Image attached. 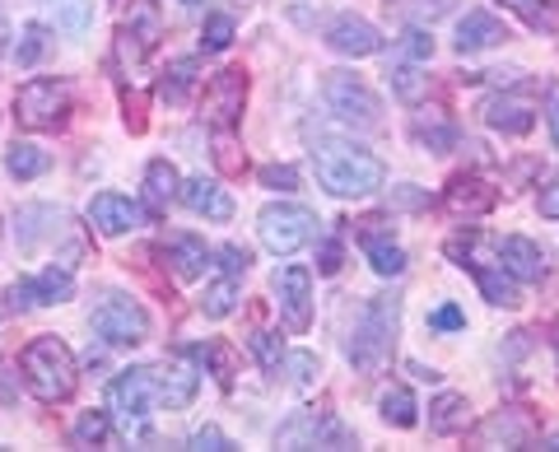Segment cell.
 <instances>
[{"label":"cell","mask_w":559,"mask_h":452,"mask_svg":"<svg viewBox=\"0 0 559 452\" xmlns=\"http://www.w3.org/2000/svg\"><path fill=\"white\" fill-rule=\"evenodd\" d=\"M312 168H318V182L331 191V197H369V191L382 187V159L369 154L355 141H341V135H318L312 141Z\"/></svg>","instance_id":"1"},{"label":"cell","mask_w":559,"mask_h":452,"mask_svg":"<svg viewBox=\"0 0 559 452\" xmlns=\"http://www.w3.org/2000/svg\"><path fill=\"white\" fill-rule=\"evenodd\" d=\"M20 369H24V382L28 392L38 396L43 406H61L75 396L80 388V369H75V355H70V345L61 336H38L24 345L20 355Z\"/></svg>","instance_id":"2"},{"label":"cell","mask_w":559,"mask_h":452,"mask_svg":"<svg viewBox=\"0 0 559 452\" xmlns=\"http://www.w3.org/2000/svg\"><path fill=\"white\" fill-rule=\"evenodd\" d=\"M396 326H401V299L396 294H373L364 304L355 332L345 341V355L359 373H382L392 359V345H396Z\"/></svg>","instance_id":"3"},{"label":"cell","mask_w":559,"mask_h":452,"mask_svg":"<svg viewBox=\"0 0 559 452\" xmlns=\"http://www.w3.org/2000/svg\"><path fill=\"white\" fill-rule=\"evenodd\" d=\"M322 98H326V108L345 121V127H355V131H378L382 127V98L359 75L331 71L322 80Z\"/></svg>","instance_id":"4"},{"label":"cell","mask_w":559,"mask_h":452,"mask_svg":"<svg viewBox=\"0 0 559 452\" xmlns=\"http://www.w3.org/2000/svg\"><path fill=\"white\" fill-rule=\"evenodd\" d=\"M14 117L24 131H61L70 117V90L61 80H28L14 94Z\"/></svg>","instance_id":"5"},{"label":"cell","mask_w":559,"mask_h":452,"mask_svg":"<svg viewBox=\"0 0 559 452\" xmlns=\"http://www.w3.org/2000/svg\"><path fill=\"white\" fill-rule=\"evenodd\" d=\"M257 234L261 242H266V252L275 257H294L299 248H308L312 234H318V219H312V211H304V205H266V211L257 215Z\"/></svg>","instance_id":"6"},{"label":"cell","mask_w":559,"mask_h":452,"mask_svg":"<svg viewBox=\"0 0 559 452\" xmlns=\"http://www.w3.org/2000/svg\"><path fill=\"white\" fill-rule=\"evenodd\" d=\"M94 332L108 345H140L150 341V312L127 294H103V304L94 308Z\"/></svg>","instance_id":"7"},{"label":"cell","mask_w":559,"mask_h":452,"mask_svg":"<svg viewBox=\"0 0 559 452\" xmlns=\"http://www.w3.org/2000/svg\"><path fill=\"white\" fill-rule=\"evenodd\" d=\"M275 439L280 448H355V433L326 411H299L289 425H280Z\"/></svg>","instance_id":"8"},{"label":"cell","mask_w":559,"mask_h":452,"mask_svg":"<svg viewBox=\"0 0 559 452\" xmlns=\"http://www.w3.org/2000/svg\"><path fill=\"white\" fill-rule=\"evenodd\" d=\"M532 439H536V415L522 406H503L471 429V443L476 448H527Z\"/></svg>","instance_id":"9"},{"label":"cell","mask_w":559,"mask_h":452,"mask_svg":"<svg viewBox=\"0 0 559 452\" xmlns=\"http://www.w3.org/2000/svg\"><path fill=\"white\" fill-rule=\"evenodd\" d=\"M242 103H248V75L238 71V66H229V71H219V75H210L205 84V117L215 121L219 131H234L238 121H242Z\"/></svg>","instance_id":"10"},{"label":"cell","mask_w":559,"mask_h":452,"mask_svg":"<svg viewBox=\"0 0 559 452\" xmlns=\"http://www.w3.org/2000/svg\"><path fill=\"white\" fill-rule=\"evenodd\" d=\"M108 406L117 420L140 425L154 406V369H121L108 388Z\"/></svg>","instance_id":"11"},{"label":"cell","mask_w":559,"mask_h":452,"mask_svg":"<svg viewBox=\"0 0 559 452\" xmlns=\"http://www.w3.org/2000/svg\"><path fill=\"white\" fill-rule=\"evenodd\" d=\"M275 304L285 312L289 332H308L312 326V271L308 266L275 271Z\"/></svg>","instance_id":"12"},{"label":"cell","mask_w":559,"mask_h":452,"mask_svg":"<svg viewBox=\"0 0 559 452\" xmlns=\"http://www.w3.org/2000/svg\"><path fill=\"white\" fill-rule=\"evenodd\" d=\"M90 224L98 234L121 238V234H131V229L145 224V205L131 201V197H117V191H98V197L90 201Z\"/></svg>","instance_id":"13"},{"label":"cell","mask_w":559,"mask_h":452,"mask_svg":"<svg viewBox=\"0 0 559 452\" xmlns=\"http://www.w3.org/2000/svg\"><path fill=\"white\" fill-rule=\"evenodd\" d=\"M443 205L452 215H466V219H480L499 205V187H489L485 178H476V173H457V178L448 182L443 191Z\"/></svg>","instance_id":"14"},{"label":"cell","mask_w":559,"mask_h":452,"mask_svg":"<svg viewBox=\"0 0 559 452\" xmlns=\"http://www.w3.org/2000/svg\"><path fill=\"white\" fill-rule=\"evenodd\" d=\"M382 33L369 24V20H355V14H341V20H331V28H326V47L331 51H341V57H378L382 51Z\"/></svg>","instance_id":"15"},{"label":"cell","mask_w":559,"mask_h":452,"mask_svg":"<svg viewBox=\"0 0 559 452\" xmlns=\"http://www.w3.org/2000/svg\"><path fill=\"white\" fill-rule=\"evenodd\" d=\"M197 388H201L197 369H187L178 359H164L159 369H154V402L168 406V411H187L197 402Z\"/></svg>","instance_id":"16"},{"label":"cell","mask_w":559,"mask_h":452,"mask_svg":"<svg viewBox=\"0 0 559 452\" xmlns=\"http://www.w3.org/2000/svg\"><path fill=\"white\" fill-rule=\"evenodd\" d=\"M178 201L187 205L191 215H205V219H215V224L234 219V197H229V191H224L215 178H187V182L178 187Z\"/></svg>","instance_id":"17"},{"label":"cell","mask_w":559,"mask_h":452,"mask_svg":"<svg viewBox=\"0 0 559 452\" xmlns=\"http://www.w3.org/2000/svg\"><path fill=\"white\" fill-rule=\"evenodd\" d=\"M495 257H499L503 271H509L518 285H536L540 275H546V252H540L532 238H522V234H509V238H503Z\"/></svg>","instance_id":"18"},{"label":"cell","mask_w":559,"mask_h":452,"mask_svg":"<svg viewBox=\"0 0 559 452\" xmlns=\"http://www.w3.org/2000/svg\"><path fill=\"white\" fill-rule=\"evenodd\" d=\"M66 224H70V215L57 211V205H24V211H20V234H14V238H20L24 252H33L43 238H57Z\"/></svg>","instance_id":"19"},{"label":"cell","mask_w":559,"mask_h":452,"mask_svg":"<svg viewBox=\"0 0 559 452\" xmlns=\"http://www.w3.org/2000/svg\"><path fill=\"white\" fill-rule=\"evenodd\" d=\"M164 257H168V266L178 281H197V275H205V266H210V248L197 234H173L164 242Z\"/></svg>","instance_id":"20"},{"label":"cell","mask_w":559,"mask_h":452,"mask_svg":"<svg viewBox=\"0 0 559 452\" xmlns=\"http://www.w3.org/2000/svg\"><path fill=\"white\" fill-rule=\"evenodd\" d=\"M503 38H509V28H503L495 14H485V10H466V20L457 24V51H462V57L499 47Z\"/></svg>","instance_id":"21"},{"label":"cell","mask_w":559,"mask_h":452,"mask_svg":"<svg viewBox=\"0 0 559 452\" xmlns=\"http://www.w3.org/2000/svg\"><path fill=\"white\" fill-rule=\"evenodd\" d=\"M457 266H471V275L480 281V294H485V299L495 304V308H518V304H522L518 281H513L509 271H503V262L489 266V262H476V257H471V262H457Z\"/></svg>","instance_id":"22"},{"label":"cell","mask_w":559,"mask_h":452,"mask_svg":"<svg viewBox=\"0 0 559 452\" xmlns=\"http://www.w3.org/2000/svg\"><path fill=\"white\" fill-rule=\"evenodd\" d=\"M485 121L503 135H527L536 127V112H532V103H522L513 94H499V98L485 103Z\"/></svg>","instance_id":"23"},{"label":"cell","mask_w":559,"mask_h":452,"mask_svg":"<svg viewBox=\"0 0 559 452\" xmlns=\"http://www.w3.org/2000/svg\"><path fill=\"white\" fill-rule=\"evenodd\" d=\"M466 420H471V406L462 392H443L429 402V429L433 433H466Z\"/></svg>","instance_id":"24"},{"label":"cell","mask_w":559,"mask_h":452,"mask_svg":"<svg viewBox=\"0 0 559 452\" xmlns=\"http://www.w3.org/2000/svg\"><path fill=\"white\" fill-rule=\"evenodd\" d=\"M364 257H369V266L378 271V275H401L406 271V252L392 242V234H378V229H364Z\"/></svg>","instance_id":"25"},{"label":"cell","mask_w":559,"mask_h":452,"mask_svg":"<svg viewBox=\"0 0 559 452\" xmlns=\"http://www.w3.org/2000/svg\"><path fill=\"white\" fill-rule=\"evenodd\" d=\"M47 168H51V154L38 150L33 141H14V145L5 150V173H10V178L33 182V178H43Z\"/></svg>","instance_id":"26"},{"label":"cell","mask_w":559,"mask_h":452,"mask_svg":"<svg viewBox=\"0 0 559 452\" xmlns=\"http://www.w3.org/2000/svg\"><path fill=\"white\" fill-rule=\"evenodd\" d=\"M178 187H182L178 168H173L168 159H150V168H145V201H150V211H164V205L178 197Z\"/></svg>","instance_id":"27"},{"label":"cell","mask_w":559,"mask_h":452,"mask_svg":"<svg viewBox=\"0 0 559 452\" xmlns=\"http://www.w3.org/2000/svg\"><path fill=\"white\" fill-rule=\"evenodd\" d=\"M415 141L425 150H433V154H448L452 145H457V127H452L443 112H433V108H429V117L415 112Z\"/></svg>","instance_id":"28"},{"label":"cell","mask_w":559,"mask_h":452,"mask_svg":"<svg viewBox=\"0 0 559 452\" xmlns=\"http://www.w3.org/2000/svg\"><path fill=\"white\" fill-rule=\"evenodd\" d=\"M187 355H197L210 373H215L219 388H234V373H238V355H234V345H224V341H205V345H191Z\"/></svg>","instance_id":"29"},{"label":"cell","mask_w":559,"mask_h":452,"mask_svg":"<svg viewBox=\"0 0 559 452\" xmlns=\"http://www.w3.org/2000/svg\"><path fill=\"white\" fill-rule=\"evenodd\" d=\"M43 10H47V20L57 24V28H66V33H80L90 28V20H94V5L90 0H43Z\"/></svg>","instance_id":"30"},{"label":"cell","mask_w":559,"mask_h":452,"mask_svg":"<svg viewBox=\"0 0 559 452\" xmlns=\"http://www.w3.org/2000/svg\"><path fill=\"white\" fill-rule=\"evenodd\" d=\"M33 294H38V304H66L75 299V275H70V266H47L33 275Z\"/></svg>","instance_id":"31"},{"label":"cell","mask_w":559,"mask_h":452,"mask_svg":"<svg viewBox=\"0 0 559 452\" xmlns=\"http://www.w3.org/2000/svg\"><path fill=\"white\" fill-rule=\"evenodd\" d=\"M70 439L80 448H108L112 443V415L108 411H84L75 429H70Z\"/></svg>","instance_id":"32"},{"label":"cell","mask_w":559,"mask_h":452,"mask_svg":"<svg viewBox=\"0 0 559 452\" xmlns=\"http://www.w3.org/2000/svg\"><path fill=\"white\" fill-rule=\"evenodd\" d=\"M238 308V275H219V281L205 285V299H201V312L205 318H229V312Z\"/></svg>","instance_id":"33"},{"label":"cell","mask_w":559,"mask_h":452,"mask_svg":"<svg viewBox=\"0 0 559 452\" xmlns=\"http://www.w3.org/2000/svg\"><path fill=\"white\" fill-rule=\"evenodd\" d=\"M378 406H382V420L396 425V429H415V420H419V406H415L411 388H388Z\"/></svg>","instance_id":"34"},{"label":"cell","mask_w":559,"mask_h":452,"mask_svg":"<svg viewBox=\"0 0 559 452\" xmlns=\"http://www.w3.org/2000/svg\"><path fill=\"white\" fill-rule=\"evenodd\" d=\"M191 84H197V61L182 57V61H173L168 71H164V80H159V98H168V103H182Z\"/></svg>","instance_id":"35"},{"label":"cell","mask_w":559,"mask_h":452,"mask_svg":"<svg viewBox=\"0 0 559 452\" xmlns=\"http://www.w3.org/2000/svg\"><path fill=\"white\" fill-rule=\"evenodd\" d=\"M392 90H396V98L401 103H419L429 94V75H419V66L415 61H406V66H392Z\"/></svg>","instance_id":"36"},{"label":"cell","mask_w":559,"mask_h":452,"mask_svg":"<svg viewBox=\"0 0 559 452\" xmlns=\"http://www.w3.org/2000/svg\"><path fill=\"white\" fill-rule=\"evenodd\" d=\"M215 164H219V173H229V178H242V168H248V154H242L234 135L219 131V127H215Z\"/></svg>","instance_id":"37"},{"label":"cell","mask_w":559,"mask_h":452,"mask_svg":"<svg viewBox=\"0 0 559 452\" xmlns=\"http://www.w3.org/2000/svg\"><path fill=\"white\" fill-rule=\"evenodd\" d=\"M522 24H532V28H555L559 24V10L555 5H540V0H503Z\"/></svg>","instance_id":"38"},{"label":"cell","mask_w":559,"mask_h":452,"mask_svg":"<svg viewBox=\"0 0 559 452\" xmlns=\"http://www.w3.org/2000/svg\"><path fill=\"white\" fill-rule=\"evenodd\" d=\"M43 51H47V28L43 24H24L20 47H14V61H20V66H38Z\"/></svg>","instance_id":"39"},{"label":"cell","mask_w":559,"mask_h":452,"mask_svg":"<svg viewBox=\"0 0 559 452\" xmlns=\"http://www.w3.org/2000/svg\"><path fill=\"white\" fill-rule=\"evenodd\" d=\"M229 43H234V20L229 14H210L205 28H201V47L205 51H224Z\"/></svg>","instance_id":"40"},{"label":"cell","mask_w":559,"mask_h":452,"mask_svg":"<svg viewBox=\"0 0 559 452\" xmlns=\"http://www.w3.org/2000/svg\"><path fill=\"white\" fill-rule=\"evenodd\" d=\"M257 178H261V187H271V191H299V168L294 164H266Z\"/></svg>","instance_id":"41"},{"label":"cell","mask_w":559,"mask_h":452,"mask_svg":"<svg viewBox=\"0 0 559 452\" xmlns=\"http://www.w3.org/2000/svg\"><path fill=\"white\" fill-rule=\"evenodd\" d=\"M0 308H5V312H28V308H38L33 281H14V285L5 289V299H0Z\"/></svg>","instance_id":"42"},{"label":"cell","mask_w":559,"mask_h":452,"mask_svg":"<svg viewBox=\"0 0 559 452\" xmlns=\"http://www.w3.org/2000/svg\"><path fill=\"white\" fill-rule=\"evenodd\" d=\"M191 448H197V452H234V439H229V433H224V429L205 425V429L191 433Z\"/></svg>","instance_id":"43"},{"label":"cell","mask_w":559,"mask_h":452,"mask_svg":"<svg viewBox=\"0 0 559 452\" xmlns=\"http://www.w3.org/2000/svg\"><path fill=\"white\" fill-rule=\"evenodd\" d=\"M429 326H433V332H462V326H466V312H462L457 304H443L439 312H429Z\"/></svg>","instance_id":"44"},{"label":"cell","mask_w":559,"mask_h":452,"mask_svg":"<svg viewBox=\"0 0 559 452\" xmlns=\"http://www.w3.org/2000/svg\"><path fill=\"white\" fill-rule=\"evenodd\" d=\"M248 345H252V355L266 364V369H275V364H280V336H271V332H252Z\"/></svg>","instance_id":"45"},{"label":"cell","mask_w":559,"mask_h":452,"mask_svg":"<svg viewBox=\"0 0 559 452\" xmlns=\"http://www.w3.org/2000/svg\"><path fill=\"white\" fill-rule=\"evenodd\" d=\"M401 51H406L411 61H429V57H433V38H429L425 28H411L406 43H401Z\"/></svg>","instance_id":"46"},{"label":"cell","mask_w":559,"mask_h":452,"mask_svg":"<svg viewBox=\"0 0 559 452\" xmlns=\"http://www.w3.org/2000/svg\"><path fill=\"white\" fill-rule=\"evenodd\" d=\"M536 211L546 215V219H559V173H555V178H550L546 187L536 191Z\"/></svg>","instance_id":"47"},{"label":"cell","mask_w":559,"mask_h":452,"mask_svg":"<svg viewBox=\"0 0 559 452\" xmlns=\"http://www.w3.org/2000/svg\"><path fill=\"white\" fill-rule=\"evenodd\" d=\"M219 257H224V275H242V271L252 266V252H248V248H238V242L219 248Z\"/></svg>","instance_id":"48"},{"label":"cell","mask_w":559,"mask_h":452,"mask_svg":"<svg viewBox=\"0 0 559 452\" xmlns=\"http://www.w3.org/2000/svg\"><path fill=\"white\" fill-rule=\"evenodd\" d=\"M289 369H294V382H299V388H308V382H312V373H318V355H308V350H294V355H289Z\"/></svg>","instance_id":"49"},{"label":"cell","mask_w":559,"mask_h":452,"mask_svg":"<svg viewBox=\"0 0 559 452\" xmlns=\"http://www.w3.org/2000/svg\"><path fill=\"white\" fill-rule=\"evenodd\" d=\"M318 266H322V275H336V271H341V242H336V238L322 242V262H318Z\"/></svg>","instance_id":"50"},{"label":"cell","mask_w":559,"mask_h":452,"mask_svg":"<svg viewBox=\"0 0 559 452\" xmlns=\"http://www.w3.org/2000/svg\"><path fill=\"white\" fill-rule=\"evenodd\" d=\"M546 121H550V141H555V150H559V90L546 94Z\"/></svg>","instance_id":"51"},{"label":"cell","mask_w":559,"mask_h":452,"mask_svg":"<svg viewBox=\"0 0 559 452\" xmlns=\"http://www.w3.org/2000/svg\"><path fill=\"white\" fill-rule=\"evenodd\" d=\"M396 205H406V211H419V205H429V197H425V191L401 187V191H396Z\"/></svg>","instance_id":"52"},{"label":"cell","mask_w":559,"mask_h":452,"mask_svg":"<svg viewBox=\"0 0 559 452\" xmlns=\"http://www.w3.org/2000/svg\"><path fill=\"white\" fill-rule=\"evenodd\" d=\"M419 10H425L429 20H439V14H448V0H419Z\"/></svg>","instance_id":"53"},{"label":"cell","mask_w":559,"mask_h":452,"mask_svg":"<svg viewBox=\"0 0 559 452\" xmlns=\"http://www.w3.org/2000/svg\"><path fill=\"white\" fill-rule=\"evenodd\" d=\"M546 448H550V452H559V433H550V439H546Z\"/></svg>","instance_id":"54"},{"label":"cell","mask_w":559,"mask_h":452,"mask_svg":"<svg viewBox=\"0 0 559 452\" xmlns=\"http://www.w3.org/2000/svg\"><path fill=\"white\" fill-rule=\"evenodd\" d=\"M182 5H197V0H182Z\"/></svg>","instance_id":"55"}]
</instances>
